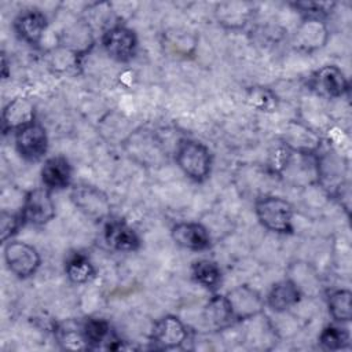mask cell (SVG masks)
Instances as JSON below:
<instances>
[{
	"label": "cell",
	"mask_w": 352,
	"mask_h": 352,
	"mask_svg": "<svg viewBox=\"0 0 352 352\" xmlns=\"http://www.w3.org/2000/svg\"><path fill=\"white\" fill-rule=\"evenodd\" d=\"M188 338V329L176 315H164L153 323L150 340L161 349L180 348Z\"/></svg>",
	"instance_id": "11"
},
{
	"label": "cell",
	"mask_w": 352,
	"mask_h": 352,
	"mask_svg": "<svg viewBox=\"0 0 352 352\" xmlns=\"http://www.w3.org/2000/svg\"><path fill=\"white\" fill-rule=\"evenodd\" d=\"M318 341L322 348L329 351L344 349L349 344V333L346 329L337 324H327L319 333Z\"/></svg>",
	"instance_id": "26"
},
{
	"label": "cell",
	"mask_w": 352,
	"mask_h": 352,
	"mask_svg": "<svg viewBox=\"0 0 352 352\" xmlns=\"http://www.w3.org/2000/svg\"><path fill=\"white\" fill-rule=\"evenodd\" d=\"M352 293L348 289H337L333 290L327 296V309L329 315L333 320L338 323H346L352 318V307H351Z\"/></svg>",
	"instance_id": "24"
},
{
	"label": "cell",
	"mask_w": 352,
	"mask_h": 352,
	"mask_svg": "<svg viewBox=\"0 0 352 352\" xmlns=\"http://www.w3.org/2000/svg\"><path fill=\"white\" fill-rule=\"evenodd\" d=\"M226 297L231 307L235 322L252 319L261 314L265 307L261 294L249 285H239L234 287L226 294Z\"/></svg>",
	"instance_id": "12"
},
{
	"label": "cell",
	"mask_w": 352,
	"mask_h": 352,
	"mask_svg": "<svg viewBox=\"0 0 352 352\" xmlns=\"http://www.w3.org/2000/svg\"><path fill=\"white\" fill-rule=\"evenodd\" d=\"M219 25L226 29H242L246 26L253 15V8L249 3L243 1H228L217 4L214 10Z\"/></svg>",
	"instance_id": "19"
},
{
	"label": "cell",
	"mask_w": 352,
	"mask_h": 352,
	"mask_svg": "<svg viewBox=\"0 0 352 352\" xmlns=\"http://www.w3.org/2000/svg\"><path fill=\"white\" fill-rule=\"evenodd\" d=\"M14 143L16 153L30 162L43 160L50 146L47 131L37 121L18 129L14 133Z\"/></svg>",
	"instance_id": "7"
},
{
	"label": "cell",
	"mask_w": 352,
	"mask_h": 352,
	"mask_svg": "<svg viewBox=\"0 0 352 352\" xmlns=\"http://www.w3.org/2000/svg\"><path fill=\"white\" fill-rule=\"evenodd\" d=\"M73 205L88 219L94 221H107L111 214L109 197L95 186L78 184L70 191Z\"/></svg>",
	"instance_id": "4"
},
{
	"label": "cell",
	"mask_w": 352,
	"mask_h": 352,
	"mask_svg": "<svg viewBox=\"0 0 352 352\" xmlns=\"http://www.w3.org/2000/svg\"><path fill=\"white\" fill-rule=\"evenodd\" d=\"M23 226H45L55 217V204L51 191L45 187H37L25 194L19 210Z\"/></svg>",
	"instance_id": "8"
},
{
	"label": "cell",
	"mask_w": 352,
	"mask_h": 352,
	"mask_svg": "<svg viewBox=\"0 0 352 352\" xmlns=\"http://www.w3.org/2000/svg\"><path fill=\"white\" fill-rule=\"evenodd\" d=\"M329 29L323 19L302 18L292 36V45L296 51L311 54L322 50L329 41Z\"/></svg>",
	"instance_id": "9"
},
{
	"label": "cell",
	"mask_w": 352,
	"mask_h": 352,
	"mask_svg": "<svg viewBox=\"0 0 352 352\" xmlns=\"http://www.w3.org/2000/svg\"><path fill=\"white\" fill-rule=\"evenodd\" d=\"M191 278L205 289H216L221 282V270L216 261L199 258L191 264Z\"/></svg>",
	"instance_id": "23"
},
{
	"label": "cell",
	"mask_w": 352,
	"mask_h": 352,
	"mask_svg": "<svg viewBox=\"0 0 352 352\" xmlns=\"http://www.w3.org/2000/svg\"><path fill=\"white\" fill-rule=\"evenodd\" d=\"M23 226L21 213H11L7 210H3L0 214V228H1V242L6 243L8 242L15 234L16 231Z\"/></svg>",
	"instance_id": "30"
},
{
	"label": "cell",
	"mask_w": 352,
	"mask_h": 352,
	"mask_svg": "<svg viewBox=\"0 0 352 352\" xmlns=\"http://www.w3.org/2000/svg\"><path fill=\"white\" fill-rule=\"evenodd\" d=\"M48 28V19L45 14L37 8H26L21 11L14 22L12 29L16 37L30 45H37L43 40V36Z\"/></svg>",
	"instance_id": "13"
},
{
	"label": "cell",
	"mask_w": 352,
	"mask_h": 352,
	"mask_svg": "<svg viewBox=\"0 0 352 352\" xmlns=\"http://www.w3.org/2000/svg\"><path fill=\"white\" fill-rule=\"evenodd\" d=\"M7 69H8V66H7V59H6V55L3 54V56H1V76H3V78H7V76H8Z\"/></svg>",
	"instance_id": "31"
},
{
	"label": "cell",
	"mask_w": 352,
	"mask_h": 352,
	"mask_svg": "<svg viewBox=\"0 0 352 352\" xmlns=\"http://www.w3.org/2000/svg\"><path fill=\"white\" fill-rule=\"evenodd\" d=\"M72 165L63 155H54L44 160L40 170L43 186L50 191L69 187L72 183Z\"/></svg>",
	"instance_id": "17"
},
{
	"label": "cell",
	"mask_w": 352,
	"mask_h": 352,
	"mask_svg": "<svg viewBox=\"0 0 352 352\" xmlns=\"http://www.w3.org/2000/svg\"><path fill=\"white\" fill-rule=\"evenodd\" d=\"M280 144L292 154L316 155L322 146L320 136L301 121H289L282 133Z\"/></svg>",
	"instance_id": "6"
},
{
	"label": "cell",
	"mask_w": 352,
	"mask_h": 352,
	"mask_svg": "<svg viewBox=\"0 0 352 352\" xmlns=\"http://www.w3.org/2000/svg\"><path fill=\"white\" fill-rule=\"evenodd\" d=\"M81 330L88 348H99L109 344L114 336L110 323L103 318H88L81 323Z\"/></svg>",
	"instance_id": "22"
},
{
	"label": "cell",
	"mask_w": 352,
	"mask_h": 352,
	"mask_svg": "<svg viewBox=\"0 0 352 352\" xmlns=\"http://www.w3.org/2000/svg\"><path fill=\"white\" fill-rule=\"evenodd\" d=\"M100 43L106 54L117 62H129L138 51V36L133 29L114 23L106 28L100 36Z\"/></svg>",
	"instance_id": "5"
},
{
	"label": "cell",
	"mask_w": 352,
	"mask_h": 352,
	"mask_svg": "<svg viewBox=\"0 0 352 352\" xmlns=\"http://www.w3.org/2000/svg\"><path fill=\"white\" fill-rule=\"evenodd\" d=\"M65 272L69 280L77 285L87 283L95 276V268L92 263L81 253H73L69 256L65 264Z\"/></svg>",
	"instance_id": "25"
},
{
	"label": "cell",
	"mask_w": 352,
	"mask_h": 352,
	"mask_svg": "<svg viewBox=\"0 0 352 352\" xmlns=\"http://www.w3.org/2000/svg\"><path fill=\"white\" fill-rule=\"evenodd\" d=\"M36 110L30 99L16 96L10 100L1 113V128L3 132H16L18 129L34 122Z\"/></svg>",
	"instance_id": "15"
},
{
	"label": "cell",
	"mask_w": 352,
	"mask_h": 352,
	"mask_svg": "<svg viewBox=\"0 0 352 352\" xmlns=\"http://www.w3.org/2000/svg\"><path fill=\"white\" fill-rule=\"evenodd\" d=\"M309 87L319 96L337 99L349 91V81L338 66L324 65L312 73Z\"/></svg>",
	"instance_id": "10"
},
{
	"label": "cell",
	"mask_w": 352,
	"mask_h": 352,
	"mask_svg": "<svg viewBox=\"0 0 352 352\" xmlns=\"http://www.w3.org/2000/svg\"><path fill=\"white\" fill-rule=\"evenodd\" d=\"M56 338L65 349H88L82 336L81 324L77 326H60L58 327Z\"/></svg>",
	"instance_id": "27"
},
{
	"label": "cell",
	"mask_w": 352,
	"mask_h": 352,
	"mask_svg": "<svg viewBox=\"0 0 352 352\" xmlns=\"http://www.w3.org/2000/svg\"><path fill=\"white\" fill-rule=\"evenodd\" d=\"M175 161L179 169L192 182H205L212 172V153L206 144L194 139H180L176 151Z\"/></svg>",
	"instance_id": "1"
},
{
	"label": "cell",
	"mask_w": 352,
	"mask_h": 352,
	"mask_svg": "<svg viewBox=\"0 0 352 352\" xmlns=\"http://www.w3.org/2000/svg\"><path fill=\"white\" fill-rule=\"evenodd\" d=\"M103 236L106 243L117 252L132 253L139 250L142 245L138 232L122 220H107Z\"/></svg>",
	"instance_id": "16"
},
{
	"label": "cell",
	"mask_w": 352,
	"mask_h": 352,
	"mask_svg": "<svg viewBox=\"0 0 352 352\" xmlns=\"http://www.w3.org/2000/svg\"><path fill=\"white\" fill-rule=\"evenodd\" d=\"M204 319L213 329H226L235 322L226 294H213L204 307Z\"/></svg>",
	"instance_id": "20"
},
{
	"label": "cell",
	"mask_w": 352,
	"mask_h": 352,
	"mask_svg": "<svg viewBox=\"0 0 352 352\" xmlns=\"http://www.w3.org/2000/svg\"><path fill=\"white\" fill-rule=\"evenodd\" d=\"M254 213L265 230L275 234L293 232L294 210L287 199L278 195H261L254 201Z\"/></svg>",
	"instance_id": "2"
},
{
	"label": "cell",
	"mask_w": 352,
	"mask_h": 352,
	"mask_svg": "<svg viewBox=\"0 0 352 352\" xmlns=\"http://www.w3.org/2000/svg\"><path fill=\"white\" fill-rule=\"evenodd\" d=\"M172 239L182 248L201 252L206 250L212 245L210 234L208 228L198 221H180L170 228Z\"/></svg>",
	"instance_id": "14"
},
{
	"label": "cell",
	"mask_w": 352,
	"mask_h": 352,
	"mask_svg": "<svg viewBox=\"0 0 352 352\" xmlns=\"http://www.w3.org/2000/svg\"><path fill=\"white\" fill-rule=\"evenodd\" d=\"M162 45L165 51L176 56H188L195 52L197 38L190 32L180 29H170L162 34Z\"/></svg>",
	"instance_id": "21"
},
{
	"label": "cell",
	"mask_w": 352,
	"mask_h": 352,
	"mask_svg": "<svg viewBox=\"0 0 352 352\" xmlns=\"http://www.w3.org/2000/svg\"><path fill=\"white\" fill-rule=\"evenodd\" d=\"M292 6L300 11L302 18H318L323 19L331 14L336 3L330 1H297Z\"/></svg>",
	"instance_id": "29"
},
{
	"label": "cell",
	"mask_w": 352,
	"mask_h": 352,
	"mask_svg": "<svg viewBox=\"0 0 352 352\" xmlns=\"http://www.w3.org/2000/svg\"><path fill=\"white\" fill-rule=\"evenodd\" d=\"M3 254L8 271L19 279L33 276L41 265V257L37 249L23 241L10 239L4 243Z\"/></svg>",
	"instance_id": "3"
},
{
	"label": "cell",
	"mask_w": 352,
	"mask_h": 352,
	"mask_svg": "<svg viewBox=\"0 0 352 352\" xmlns=\"http://www.w3.org/2000/svg\"><path fill=\"white\" fill-rule=\"evenodd\" d=\"M248 102L260 111H274L278 106L275 94L271 89L263 87L252 88L248 95Z\"/></svg>",
	"instance_id": "28"
},
{
	"label": "cell",
	"mask_w": 352,
	"mask_h": 352,
	"mask_svg": "<svg viewBox=\"0 0 352 352\" xmlns=\"http://www.w3.org/2000/svg\"><path fill=\"white\" fill-rule=\"evenodd\" d=\"M301 298L302 293L298 286L290 278H285L271 286L264 298V302L265 307L275 312H286L287 309L297 305Z\"/></svg>",
	"instance_id": "18"
}]
</instances>
